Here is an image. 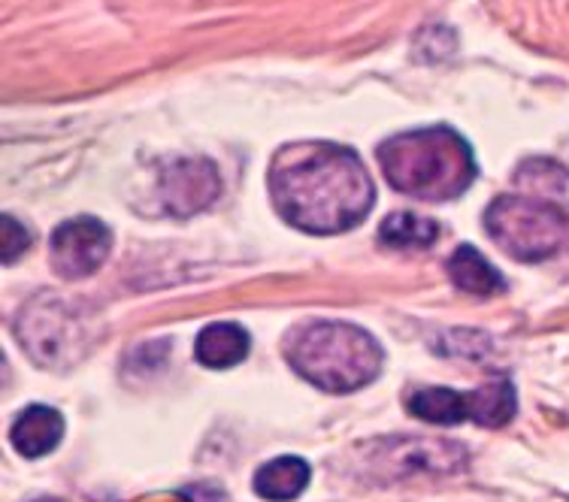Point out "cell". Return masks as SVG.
<instances>
[{"label":"cell","mask_w":569,"mask_h":502,"mask_svg":"<svg viewBox=\"0 0 569 502\" xmlns=\"http://www.w3.org/2000/svg\"><path fill=\"white\" fill-rule=\"evenodd\" d=\"M270 197L288 224L340 233L367 219L376 191L361 158L337 142H295L270 164Z\"/></svg>","instance_id":"1"},{"label":"cell","mask_w":569,"mask_h":502,"mask_svg":"<svg viewBox=\"0 0 569 502\" xmlns=\"http://www.w3.org/2000/svg\"><path fill=\"white\" fill-rule=\"evenodd\" d=\"M385 179L418 200H455L476 179V158L451 128L397 133L379 145Z\"/></svg>","instance_id":"2"},{"label":"cell","mask_w":569,"mask_h":502,"mask_svg":"<svg viewBox=\"0 0 569 502\" xmlns=\"http://www.w3.org/2000/svg\"><path fill=\"white\" fill-rule=\"evenodd\" d=\"M284 358L300 379L321 391L349 393L382 372L385 354L367 330L346 321H316L291 333Z\"/></svg>","instance_id":"3"},{"label":"cell","mask_w":569,"mask_h":502,"mask_svg":"<svg viewBox=\"0 0 569 502\" xmlns=\"http://www.w3.org/2000/svg\"><path fill=\"white\" fill-rule=\"evenodd\" d=\"M485 228L500 249L527 263L558 254L569 240L567 212L530 197H497L485 212Z\"/></svg>","instance_id":"4"},{"label":"cell","mask_w":569,"mask_h":502,"mask_svg":"<svg viewBox=\"0 0 569 502\" xmlns=\"http://www.w3.org/2000/svg\"><path fill=\"white\" fill-rule=\"evenodd\" d=\"M94 318L64 297H33L19 315V339L40 367L64 370L91 349Z\"/></svg>","instance_id":"5"},{"label":"cell","mask_w":569,"mask_h":502,"mask_svg":"<svg viewBox=\"0 0 569 502\" xmlns=\"http://www.w3.org/2000/svg\"><path fill=\"white\" fill-rule=\"evenodd\" d=\"M409 412L430 424L476 421L485 426H503L515 415V388L506 379H493L479 391L460 393L451 388H430L409 396Z\"/></svg>","instance_id":"6"},{"label":"cell","mask_w":569,"mask_h":502,"mask_svg":"<svg viewBox=\"0 0 569 502\" xmlns=\"http://www.w3.org/2000/svg\"><path fill=\"white\" fill-rule=\"evenodd\" d=\"M112 237L98 219L64 221L52 233V267L64 279H86L98 270L110 254Z\"/></svg>","instance_id":"7"},{"label":"cell","mask_w":569,"mask_h":502,"mask_svg":"<svg viewBox=\"0 0 569 502\" xmlns=\"http://www.w3.org/2000/svg\"><path fill=\"white\" fill-rule=\"evenodd\" d=\"M219 191V173L209 161H176L161 179V197L173 215H194L207 209Z\"/></svg>","instance_id":"8"},{"label":"cell","mask_w":569,"mask_h":502,"mask_svg":"<svg viewBox=\"0 0 569 502\" xmlns=\"http://www.w3.org/2000/svg\"><path fill=\"white\" fill-rule=\"evenodd\" d=\"M10 436L22 458H43L49 451H56V445L64 436V418L49 405H31L19 415Z\"/></svg>","instance_id":"9"},{"label":"cell","mask_w":569,"mask_h":502,"mask_svg":"<svg viewBox=\"0 0 569 502\" xmlns=\"http://www.w3.org/2000/svg\"><path fill=\"white\" fill-rule=\"evenodd\" d=\"M194 354L209 370H230V367L246 361L249 333L240 324H209V328L200 330Z\"/></svg>","instance_id":"10"},{"label":"cell","mask_w":569,"mask_h":502,"mask_svg":"<svg viewBox=\"0 0 569 502\" xmlns=\"http://www.w3.org/2000/svg\"><path fill=\"white\" fill-rule=\"evenodd\" d=\"M309 479H312V470H309L307 460L276 458L258 470V475H254V491L261 493L263 500L288 502L297 500L300 493L307 491Z\"/></svg>","instance_id":"11"},{"label":"cell","mask_w":569,"mask_h":502,"mask_svg":"<svg viewBox=\"0 0 569 502\" xmlns=\"http://www.w3.org/2000/svg\"><path fill=\"white\" fill-rule=\"evenodd\" d=\"M449 275L460 291H467V294H476V297L500 294V291L506 288L500 273H497L491 263L485 261L482 254L472 249V245H460V249L451 254Z\"/></svg>","instance_id":"12"},{"label":"cell","mask_w":569,"mask_h":502,"mask_svg":"<svg viewBox=\"0 0 569 502\" xmlns=\"http://www.w3.org/2000/svg\"><path fill=\"white\" fill-rule=\"evenodd\" d=\"M379 240L391 249H427L437 240V224L427 219H418L412 212H397L382 224Z\"/></svg>","instance_id":"13"},{"label":"cell","mask_w":569,"mask_h":502,"mask_svg":"<svg viewBox=\"0 0 569 502\" xmlns=\"http://www.w3.org/2000/svg\"><path fill=\"white\" fill-rule=\"evenodd\" d=\"M31 245V237L28 230L12 219V215H3V263H12L24 249Z\"/></svg>","instance_id":"14"},{"label":"cell","mask_w":569,"mask_h":502,"mask_svg":"<svg viewBox=\"0 0 569 502\" xmlns=\"http://www.w3.org/2000/svg\"><path fill=\"white\" fill-rule=\"evenodd\" d=\"M37 502H61V500H52V496H49V500H37Z\"/></svg>","instance_id":"15"}]
</instances>
